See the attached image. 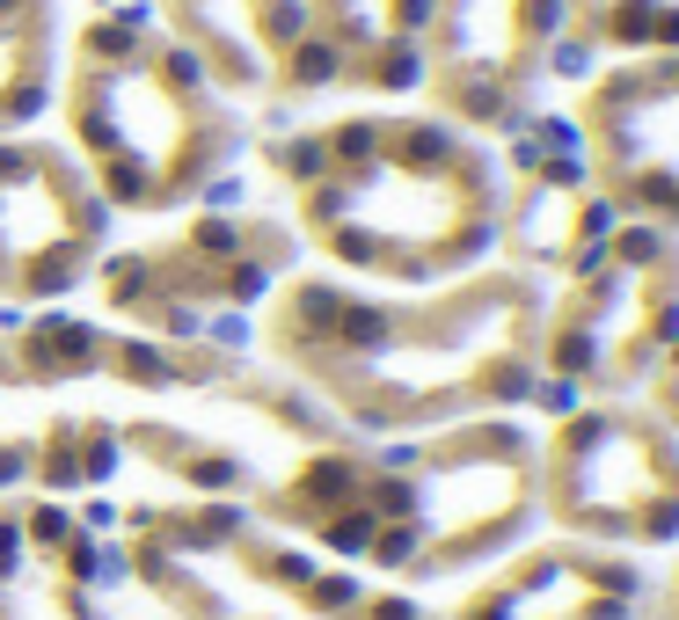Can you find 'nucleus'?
Returning <instances> with one entry per match:
<instances>
[{
	"instance_id": "f257e3e1",
	"label": "nucleus",
	"mask_w": 679,
	"mask_h": 620,
	"mask_svg": "<svg viewBox=\"0 0 679 620\" xmlns=\"http://www.w3.org/2000/svg\"><path fill=\"white\" fill-rule=\"evenodd\" d=\"M373 446L234 343L140 336L102 314L0 321V497L234 503L359 562Z\"/></svg>"
},
{
	"instance_id": "f03ea898",
	"label": "nucleus",
	"mask_w": 679,
	"mask_h": 620,
	"mask_svg": "<svg viewBox=\"0 0 679 620\" xmlns=\"http://www.w3.org/2000/svg\"><path fill=\"white\" fill-rule=\"evenodd\" d=\"M541 300L548 285L497 256L416 292L292 270L256 314V351L351 438L395 446L468 416H526L548 402L534 365Z\"/></svg>"
},
{
	"instance_id": "7ed1b4c3",
	"label": "nucleus",
	"mask_w": 679,
	"mask_h": 620,
	"mask_svg": "<svg viewBox=\"0 0 679 620\" xmlns=\"http://www.w3.org/2000/svg\"><path fill=\"white\" fill-rule=\"evenodd\" d=\"M292 241L359 285H446L497 256L505 168L438 110H343L264 146Z\"/></svg>"
},
{
	"instance_id": "20e7f679",
	"label": "nucleus",
	"mask_w": 679,
	"mask_h": 620,
	"mask_svg": "<svg viewBox=\"0 0 679 620\" xmlns=\"http://www.w3.org/2000/svg\"><path fill=\"white\" fill-rule=\"evenodd\" d=\"M51 110L110 219L191 212L248 146V102L227 96L154 8H102L73 29Z\"/></svg>"
},
{
	"instance_id": "39448f33",
	"label": "nucleus",
	"mask_w": 679,
	"mask_h": 620,
	"mask_svg": "<svg viewBox=\"0 0 679 620\" xmlns=\"http://www.w3.org/2000/svg\"><path fill=\"white\" fill-rule=\"evenodd\" d=\"M96 519L169 620H438L416 592L380 584L234 503L118 497Z\"/></svg>"
},
{
	"instance_id": "423d86ee",
	"label": "nucleus",
	"mask_w": 679,
	"mask_h": 620,
	"mask_svg": "<svg viewBox=\"0 0 679 620\" xmlns=\"http://www.w3.org/2000/svg\"><path fill=\"white\" fill-rule=\"evenodd\" d=\"M541 525V430L519 416L468 424L373 446L365 482L359 570L402 592L461 584L505 548L534 540Z\"/></svg>"
},
{
	"instance_id": "0eeeda50",
	"label": "nucleus",
	"mask_w": 679,
	"mask_h": 620,
	"mask_svg": "<svg viewBox=\"0 0 679 620\" xmlns=\"http://www.w3.org/2000/svg\"><path fill=\"white\" fill-rule=\"evenodd\" d=\"M300 270V241L286 212H242V205H191L161 234L132 248H102L96 314L140 336H175V343H227L219 329L248 321L278 285Z\"/></svg>"
},
{
	"instance_id": "6e6552de",
	"label": "nucleus",
	"mask_w": 679,
	"mask_h": 620,
	"mask_svg": "<svg viewBox=\"0 0 679 620\" xmlns=\"http://www.w3.org/2000/svg\"><path fill=\"white\" fill-rule=\"evenodd\" d=\"M679 336V234L621 219L592 256L548 285L534 365L548 402H614L651 380Z\"/></svg>"
},
{
	"instance_id": "1a4fd4ad",
	"label": "nucleus",
	"mask_w": 679,
	"mask_h": 620,
	"mask_svg": "<svg viewBox=\"0 0 679 620\" xmlns=\"http://www.w3.org/2000/svg\"><path fill=\"white\" fill-rule=\"evenodd\" d=\"M541 525L599 548H679V438L635 394L570 402L541 438Z\"/></svg>"
},
{
	"instance_id": "9d476101",
	"label": "nucleus",
	"mask_w": 679,
	"mask_h": 620,
	"mask_svg": "<svg viewBox=\"0 0 679 620\" xmlns=\"http://www.w3.org/2000/svg\"><path fill=\"white\" fill-rule=\"evenodd\" d=\"M562 45L570 0H432L416 45V96L475 139L526 132Z\"/></svg>"
},
{
	"instance_id": "9b49d317",
	"label": "nucleus",
	"mask_w": 679,
	"mask_h": 620,
	"mask_svg": "<svg viewBox=\"0 0 679 620\" xmlns=\"http://www.w3.org/2000/svg\"><path fill=\"white\" fill-rule=\"evenodd\" d=\"M110 248V205L59 139H0V314H37L88 292Z\"/></svg>"
},
{
	"instance_id": "f8f14e48",
	"label": "nucleus",
	"mask_w": 679,
	"mask_h": 620,
	"mask_svg": "<svg viewBox=\"0 0 679 620\" xmlns=\"http://www.w3.org/2000/svg\"><path fill=\"white\" fill-rule=\"evenodd\" d=\"M578 161L614 219L679 234V51L607 59L578 88Z\"/></svg>"
},
{
	"instance_id": "ddd939ff",
	"label": "nucleus",
	"mask_w": 679,
	"mask_h": 620,
	"mask_svg": "<svg viewBox=\"0 0 679 620\" xmlns=\"http://www.w3.org/2000/svg\"><path fill=\"white\" fill-rule=\"evenodd\" d=\"M0 620H169L96 511L0 497Z\"/></svg>"
},
{
	"instance_id": "4468645a",
	"label": "nucleus",
	"mask_w": 679,
	"mask_h": 620,
	"mask_svg": "<svg viewBox=\"0 0 679 620\" xmlns=\"http://www.w3.org/2000/svg\"><path fill=\"white\" fill-rule=\"evenodd\" d=\"M651 592L643 562L599 540H519L497 562L461 584V598H446L438 620H635Z\"/></svg>"
},
{
	"instance_id": "2eb2a0df",
	"label": "nucleus",
	"mask_w": 679,
	"mask_h": 620,
	"mask_svg": "<svg viewBox=\"0 0 679 620\" xmlns=\"http://www.w3.org/2000/svg\"><path fill=\"white\" fill-rule=\"evenodd\" d=\"M614 227L621 219L599 197V183L584 175L578 146H526L505 168V191H497V263L556 285Z\"/></svg>"
},
{
	"instance_id": "dca6fc26",
	"label": "nucleus",
	"mask_w": 679,
	"mask_h": 620,
	"mask_svg": "<svg viewBox=\"0 0 679 620\" xmlns=\"http://www.w3.org/2000/svg\"><path fill=\"white\" fill-rule=\"evenodd\" d=\"M205 59L234 102H300V8L292 0H146Z\"/></svg>"
},
{
	"instance_id": "f3484780",
	"label": "nucleus",
	"mask_w": 679,
	"mask_h": 620,
	"mask_svg": "<svg viewBox=\"0 0 679 620\" xmlns=\"http://www.w3.org/2000/svg\"><path fill=\"white\" fill-rule=\"evenodd\" d=\"M300 8V81L351 96L416 88V45L432 0H292Z\"/></svg>"
},
{
	"instance_id": "a211bd4d",
	"label": "nucleus",
	"mask_w": 679,
	"mask_h": 620,
	"mask_svg": "<svg viewBox=\"0 0 679 620\" xmlns=\"http://www.w3.org/2000/svg\"><path fill=\"white\" fill-rule=\"evenodd\" d=\"M59 45V0H0V139L29 132L51 110Z\"/></svg>"
},
{
	"instance_id": "6ab92c4d",
	"label": "nucleus",
	"mask_w": 679,
	"mask_h": 620,
	"mask_svg": "<svg viewBox=\"0 0 679 620\" xmlns=\"http://www.w3.org/2000/svg\"><path fill=\"white\" fill-rule=\"evenodd\" d=\"M570 45L599 59L679 51V0H570Z\"/></svg>"
},
{
	"instance_id": "aec40b11",
	"label": "nucleus",
	"mask_w": 679,
	"mask_h": 620,
	"mask_svg": "<svg viewBox=\"0 0 679 620\" xmlns=\"http://www.w3.org/2000/svg\"><path fill=\"white\" fill-rule=\"evenodd\" d=\"M635 402H643V409H651V416H657V424H665V430H672V438H679V336H672V343H665V351H657L651 380L635 387Z\"/></svg>"
},
{
	"instance_id": "412c9836",
	"label": "nucleus",
	"mask_w": 679,
	"mask_h": 620,
	"mask_svg": "<svg viewBox=\"0 0 679 620\" xmlns=\"http://www.w3.org/2000/svg\"><path fill=\"white\" fill-rule=\"evenodd\" d=\"M635 620H679V555H672V570L665 576H651V592H643Z\"/></svg>"
}]
</instances>
